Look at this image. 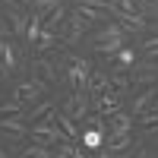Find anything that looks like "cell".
<instances>
[{"label":"cell","instance_id":"3957f363","mask_svg":"<svg viewBox=\"0 0 158 158\" xmlns=\"http://www.w3.org/2000/svg\"><path fill=\"white\" fill-rule=\"evenodd\" d=\"M29 136H32L35 142H41V146H57V142L67 139V133H63L60 123L54 120V114H48V120H44V123L29 127Z\"/></svg>","mask_w":158,"mask_h":158},{"label":"cell","instance_id":"ac0fdd59","mask_svg":"<svg viewBox=\"0 0 158 158\" xmlns=\"http://www.w3.org/2000/svg\"><path fill=\"white\" fill-rule=\"evenodd\" d=\"M104 136H108V130H98V127H89L85 133H82V146L92 149V152H98L104 146Z\"/></svg>","mask_w":158,"mask_h":158},{"label":"cell","instance_id":"7402d4cb","mask_svg":"<svg viewBox=\"0 0 158 158\" xmlns=\"http://www.w3.org/2000/svg\"><path fill=\"white\" fill-rule=\"evenodd\" d=\"M82 152H85V146H76V139L57 142V155H63V158H82Z\"/></svg>","mask_w":158,"mask_h":158},{"label":"cell","instance_id":"4dcf8cb0","mask_svg":"<svg viewBox=\"0 0 158 158\" xmlns=\"http://www.w3.org/2000/svg\"><path fill=\"white\" fill-rule=\"evenodd\" d=\"M57 3H63V0H32V6H38V10H51Z\"/></svg>","mask_w":158,"mask_h":158},{"label":"cell","instance_id":"e575fe53","mask_svg":"<svg viewBox=\"0 0 158 158\" xmlns=\"http://www.w3.org/2000/svg\"><path fill=\"white\" fill-rule=\"evenodd\" d=\"M0 158H6V149H0Z\"/></svg>","mask_w":158,"mask_h":158},{"label":"cell","instance_id":"cb8c5ba5","mask_svg":"<svg viewBox=\"0 0 158 158\" xmlns=\"http://www.w3.org/2000/svg\"><path fill=\"white\" fill-rule=\"evenodd\" d=\"M51 111H54V104H51V101H38L35 108H32L29 114H22V117H25V120H41V117H48Z\"/></svg>","mask_w":158,"mask_h":158},{"label":"cell","instance_id":"e0dca14e","mask_svg":"<svg viewBox=\"0 0 158 158\" xmlns=\"http://www.w3.org/2000/svg\"><path fill=\"white\" fill-rule=\"evenodd\" d=\"M6 13H10V29H13V35H25V29H29V19H32V16H25L19 6H10Z\"/></svg>","mask_w":158,"mask_h":158},{"label":"cell","instance_id":"83f0119b","mask_svg":"<svg viewBox=\"0 0 158 158\" xmlns=\"http://www.w3.org/2000/svg\"><path fill=\"white\" fill-rule=\"evenodd\" d=\"M133 51H130V48H120V51H117V63H120V67H133Z\"/></svg>","mask_w":158,"mask_h":158},{"label":"cell","instance_id":"d6986e66","mask_svg":"<svg viewBox=\"0 0 158 158\" xmlns=\"http://www.w3.org/2000/svg\"><path fill=\"white\" fill-rule=\"evenodd\" d=\"M51 114H54V120L60 123V130H63V133H67V139H76V142L82 139V136H79V130H76V123H73L76 117H70L67 111H60V114H57V111H51Z\"/></svg>","mask_w":158,"mask_h":158},{"label":"cell","instance_id":"6da1fadb","mask_svg":"<svg viewBox=\"0 0 158 158\" xmlns=\"http://www.w3.org/2000/svg\"><path fill=\"white\" fill-rule=\"evenodd\" d=\"M92 25V19L85 16L82 10H76V13H67V19L60 22V29H57V35H60V41L63 44H76L79 38H82V32Z\"/></svg>","mask_w":158,"mask_h":158},{"label":"cell","instance_id":"603a6c76","mask_svg":"<svg viewBox=\"0 0 158 158\" xmlns=\"http://www.w3.org/2000/svg\"><path fill=\"white\" fill-rule=\"evenodd\" d=\"M76 10H82L89 19H108V10H101V6H95V3H89V0H79Z\"/></svg>","mask_w":158,"mask_h":158},{"label":"cell","instance_id":"f546056e","mask_svg":"<svg viewBox=\"0 0 158 158\" xmlns=\"http://www.w3.org/2000/svg\"><path fill=\"white\" fill-rule=\"evenodd\" d=\"M111 6H117V10H127V13H133V0H108Z\"/></svg>","mask_w":158,"mask_h":158},{"label":"cell","instance_id":"8fae6325","mask_svg":"<svg viewBox=\"0 0 158 158\" xmlns=\"http://www.w3.org/2000/svg\"><path fill=\"white\" fill-rule=\"evenodd\" d=\"M32 70H35V76L41 79V82L57 85V63H51V60H44V57H38V60L32 63Z\"/></svg>","mask_w":158,"mask_h":158},{"label":"cell","instance_id":"836d02e7","mask_svg":"<svg viewBox=\"0 0 158 158\" xmlns=\"http://www.w3.org/2000/svg\"><path fill=\"white\" fill-rule=\"evenodd\" d=\"M19 3H25V6H32V0H19Z\"/></svg>","mask_w":158,"mask_h":158},{"label":"cell","instance_id":"44dd1931","mask_svg":"<svg viewBox=\"0 0 158 158\" xmlns=\"http://www.w3.org/2000/svg\"><path fill=\"white\" fill-rule=\"evenodd\" d=\"M44 13H48V10H44ZM44 13H35L32 22H29V29H25V41H29V44H35L38 35H41V29H44Z\"/></svg>","mask_w":158,"mask_h":158},{"label":"cell","instance_id":"4316f807","mask_svg":"<svg viewBox=\"0 0 158 158\" xmlns=\"http://www.w3.org/2000/svg\"><path fill=\"white\" fill-rule=\"evenodd\" d=\"M22 108H25V101H19V98L0 101V117H6V114H22Z\"/></svg>","mask_w":158,"mask_h":158},{"label":"cell","instance_id":"d4e9b609","mask_svg":"<svg viewBox=\"0 0 158 158\" xmlns=\"http://www.w3.org/2000/svg\"><path fill=\"white\" fill-rule=\"evenodd\" d=\"M136 123H139V127H149V130H155V127H158V108H149V111L136 114Z\"/></svg>","mask_w":158,"mask_h":158},{"label":"cell","instance_id":"d6a6232c","mask_svg":"<svg viewBox=\"0 0 158 158\" xmlns=\"http://www.w3.org/2000/svg\"><path fill=\"white\" fill-rule=\"evenodd\" d=\"M3 6L10 10V6H19V0H3Z\"/></svg>","mask_w":158,"mask_h":158},{"label":"cell","instance_id":"9c48e42d","mask_svg":"<svg viewBox=\"0 0 158 158\" xmlns=\"http://www.w3.org/2000/svg\"><path fill=\"white\" fill-rule=\"evenodd\" d=\"M22 120H25L22 114H6L3 120H0V130L10 133V136H16V139H25L29 136V123H22Z\"/></svg>","mask_w":158,"mask_h":158},{"label":"cell","instance_id":"8992f818","mask_svg":"<svg viewBox=\"0 0 158 158\" xmlns=\"http://www.w3.org/2000/svg\"><path fill=\"white\" fill-rule=\"evenodd\" d=\"M63 111H67L70 117H76V120H82V117L89 114V92H73V95L63 101Z\"/></svg>","mask_w":158,"mask_h":158},{"label":"cell","instance_id":"9a60e30c","mask_svg":"<svg viewBox=\"0 0 158 158\" xmlns=\"http://www.w3.org/2000/svg\"><path fill=\"white\" fill-rule=\"evenodd\" d=\"M32 48L44 54V51H54V48H67V44L60 41V35H57V32H51V29H41V35H38V41H35Z\"/></svg>","mask_w":158,"mask_h":158},{"label":"cell","instance_id":"30bf717a","mask_svg":"<svg viewBox=\"0 0 158 158\" xmlns=\"http://www.w3.org/2000/svg\"><path fill=\"white\" fill-rule=\"evenodd\" d=\"M133 114H127V111H120L117 108L111 117H108V133H130V130H133Z\"/></svg>","mask_w":158,"mask_h":158},{"label":"cell","instance_id":"7c38bea8","mask_svg":"<svg viewBox=\"0 0 158 158\" xmlns=\"http://www.w3.org/2000/svg\"><path fill=\"white\" fill-rule=\"evenodd\" d=\"M108 89H114L111 85V76L108 73H101V70H92V76H89V85H85V92L92 98H98L101 92H108Z\"/></svg>","mask_w":158,"mask_h":158},{"label":"cell","instance_id":"d590c367","mask_svg":"<svg viewBox=\"0 0 158 158\" xmlns=\"http://www.w3.org/2000/svg\"><path fill=\"white\" fill-rule=\"evenodd\" d=\"M0 3H3V0H0Z\"/></svg>","mask_w":158,"mask_h":158},{"label":"cell","instance_id":"ba28073f","mask_svg":"<svg viewBox=\"0 0 158 158\" xmlns=\"http://www.w3.org/2000/svg\"><path fill=\"white\" fill-rule=\"evenodd\" d=\"M133 142L130 133H108L104 136V146L98 149V155H117V152H127V146Z\"/></svg>","mask_w":158,"mask_h":158},{"label":"cell","instance_id":"277c9868","mask_svg":"<svg viewBox=\"0 0 158 158\" xmlns=\"http://www.w3.org/2000/svg\"><path fill=\"white\" fill-rule=\"evenodd\" d=\"M63 63H67V82H70V89H73V92H82V89L89 85L92 63L82 60V57H67Z\"/></svg>","mask_w":158,"mask_h":158},{"label":"cell","instance_id":"7a4b0ae2","mask_svg":"<svg viewBox=\"0 0 158 158\" xmlns=\"http://www.w3.org/2000/svg\"><path fill=\"white\" fill-rule=\"evenodd\" d=\"M92 41H95L92 48H95L98 54H117V51L123 48V25L120 22H111L108 29H101Z\"/></svg>","mask_w":158,"mask_h":158},{"label":"cell","instance_id":"1f68e13d","mask_svg":"<svg viewBox=\"0 0 158 158\" xmlns=\"http://www.w3.org/2000/svg\"><path fill=\"white\" fill-rule=\"evenodd\" d=\"M13 35V29H10V25H3V22H0V38H10Z\"/></svg>","mask_w":158,"mask_h":158},{"label":"cell","instance_id":"ffe728a7","mask_svg":"<svg viewBox=\"0 0 158 158\" xmlns=\"http://www.w3.org/2000/svg\"><path fill=\"white\" fill-rule=\"evenodd\" d=\"M63 19H67V6H63V3H57V6H51V10L44 13V29H51V32H57Z\"/></svg>","mask_w":158,"mask_h":158},{"label":"cell","instance_id":"2e32d148","mask_svg":"<svg viewBox=\"0 0 158 158\" xmlns=\"http://www.w3.org/2000/svg\"><path fill=\"white\" fill-rule=\"evenodd\" d=\"M149 108H158V89H146V92L133 101V117L142 114V111H149Z\"/></svg>","mask_w":158,"mask_h":158},{"label":"cell","instance_id":"484cf974","mask_svg":"<svg viewBox=\"0 0 158 158\" xmlns=\"http://www.w3.org/2000/svg\"><path fill=\"white\" fill-rule=\"evenodd\" d=\"M22 155H25V158H51L54 152H51L48 146H41V142H35V146H25Z\"/></svg>","mask_w":158,"mask_h":158},{"label":"cell","instance_id":"5b68a950","mask_svg":"<svg viewBox=\"0 0 158 158\" xmlns=\"http://www.w3.org/2000/svg\"><path fill=\"white\" fill-rule=\"evenodd\" d=\"M48 89H51V85H48V82H41V79H32V82H19V85H16V98H19V101H25V104H35V101L48 92Z\"/></svg>","mask_w":158,"mask_h":158},{"label":"cell","instance_id":"f1b7e54d","mask_svg":"<svg viewBox=\"0 0 158 158\" xmlns=\"http://www.w3.org/2000/svg\"><path fill=\"white\" fill-rule=\"evenodd\" d=\"M142 51H146L149 57H158V38H149V41H142Z\"/></svg>","mask_w":158,"mask_h":158},{"label":"cell","instance_id":"4fadbf2b","mask_svg":"<svg viewBox=\"0 0 158 158\" xmlns=\"http://www.w3.org/2000/svg\"><path fill=\"white\" fill-rule=\"evenodd\" d=\"M95 108L101 114H114L117 108H120V92L117 89H108V92H101V95L95 98Z\"/></svg>","mask_w":158,"mask_h":158},{"label":"cell","instance_id":"5bb4252c","mask_svg":"<svg viewBox=\"0 0 158 158\" xmlns=\"http://www.w3.org/2000/svg\"><path fill=\"white\" fill-rule=\"evenodd\" d=\"M111 85L120 92H130V85H133V76H130V67H120V63H114V70H111Z\"/></svg>","mask_w":158,"mask_h":158},{"label":"cell","instance_id":"52a82bcc","mask_svg":"<svg viewBox=\"0 0 158 158\" xmlns=\"http://www.w3.org/2000/svg\"><path fill=\"white\" fill-rule=\"evenodd\" d=\"M16 63H19V57H16V48L10 44V38H0V76H10L13 70H16Z\"/></svg>","mask_w":158,"mask_h":158}]
</instances>
